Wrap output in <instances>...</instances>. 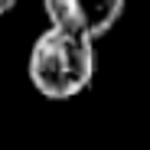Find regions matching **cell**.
Wrapping results in <instances>:
<instances>
[{
  "mask_svg": "<svg viewBox=\"0 0 150 150\" xmlns=\"http://www.w3.org/2000/svg\"><path fill=\"white\" fill-rule=\"evenodd\" d=\"M30 85L49 101H72L95 82V39L49 26L36 36L26 62Z\"/></svg>",
  "mask_w": 150,
  "mask_h": 150,
  "instance_id": "1",
  "label": "cell"
},
{
  "mask_svg": "<svg viewBox=\"0 0 150 150\" xmlns=\"http://www.w3.org/2000/svg\"><path fill=\"white\" fill-rule=\"evenodd\" d=\"M49 26L88 39L105 36L124 13V0H42Z\"/></svg>",
  "mask_w": 150,
  "mask_h": 150,
  "instance_id": "2",
  "label": "cell"
},
{
  "mask_svg": "<svg viewBox=\"0 0 150 150\" xmlns=\"http://www.w3.org/2000/svg\"><path fill=\"white\" fill-rule=\"evenodd\" d=\"M16 4H20V0H0V16H4V13H10Z\"/></svg>",
  "mask_w": 150,
  "mask_h": 150,
  "instance_id": "3",
  "label": "cell"
}]
</instances>
